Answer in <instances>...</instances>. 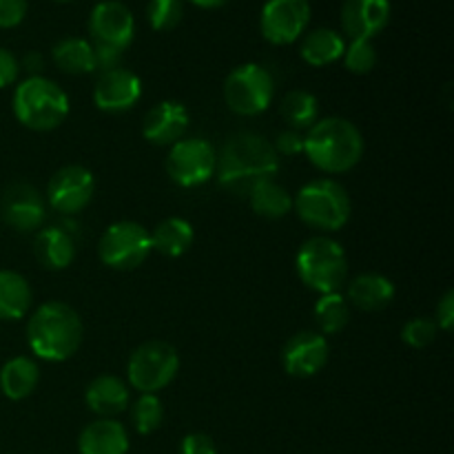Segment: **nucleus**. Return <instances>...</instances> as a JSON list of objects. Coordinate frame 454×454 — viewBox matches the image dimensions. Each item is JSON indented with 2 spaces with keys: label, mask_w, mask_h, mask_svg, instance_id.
Instances as JSON below:
<instances>
[{
  "label": "nucleus",
  "mask_w": 454,
  "mask_h": 454,
  "mask_svg": "<svg viewBox=\"0 0 454 454\" xmlns=\"http://www.w3.org/2000/svg\"><path fill=\"white\" fill-rule=\"evenodd\" d=\"M278 171L279 155L260 133H235L217 151V182L235 195H248L262 182L275 180Z\"/></svg>",
  "instance_id": "nucleus-1"
},
{
  "label": "nucleus",
  "mask_w": 454,
  "mask_h": 454,
  "mask_svg": "<svg viewBox=\"0 0 454 454\" xmlns=\"http://www.w3.org/2000/svg\"><path fill=\"white\" fill-rule=\"evenodd\" d=\"M84 340L80 315L65 301H44L27 322V344L38 359L60 364L74 357Z\"/></svg>",
  "instance_id": "nucleus-2"
},
{
  "label": "nucleus",
  "mask_w": 454,
  "mask_h": 454,
  "mask_svg": "<svg viewBox=\"0 0 454 454\" xmlns=\"http://www.w3.org/2000/svg\"><path fill=\"white\" fill-rule=\"evenodd\" d=\"M364 149L362 131L340 115L317 120L304 136V155L328 176L353 171L362 162Z\"/></svg>",
  "instance_id": "nucleus-3"
},
{
  "label": "nucleus",
  "mask_w": 454,
  "mask_h": 454,
  "mask_svg": "<svg viewBox=\"0 0 454 454\" xmlns=\"http://www.w3.org/2000/svg\"><path fill=\"white\" fill-rule=\"evenodd\" d=\"M13 115L31 131H53L69 115V96L65 89L44 75H29L13 91Z\"/></svg>",
  "instance_id": "nucleus-4"
},
{
  "label": "nucleus",
  "mask_w": 454,
  "mask_h": 454,
  "mask_svg": "<svg viewBox=\"0 0 454 454\" xmlns=\"http://www.w3.org/2000/svg\"><path fill=\"white\" fill-rule=\"evenodd\" d=\"M293 208L310 229L322 231V233H337L348 224L353 202H350L348 191L340 182L331 177H319L297 191L293 198Z\"/></svg>",
  "instance_id": "nucleus-5"
},
{
  "label": "nucleus",
  "mask_w": 454,
  "mask_h": 454,
  "mask_svg": "<svg viewBox=\"0 0 454 454\" xmlns=\"http://www.w3.org/2000/svg\"><path fill=\"white\" fill-rule=\"evenodd\" d=\"M295 269L306 288L326 295L340 293L348 278V257L337 239L326 235L309 238L295 255Z\"/></svg>",
  "instance_id": "nucleus-6"
},
{
  "label": "nucleus",
  "mask_w": 454,
  "mask_h": 454,
  "mask_svg": "<svg viewBox=\"0 0 454 454\" xmlns=\"http://www.w3.org/2000/svg\"><path fill=\"white\" fill-rule=\"evenodd\" d=\"M180 372V355L168 341L151 340L137 346L127 362V384L137 393L158 395Z\"/></svg>",
  "instance_id": "nucleus-7"
},
{
  "label": "nucleus",
  "mask_w": 454,
  "mask_h": 454,
  "mask_svg": "<svg viewBox=\"0 0 454 454\" xmlns=\"http://www.w3.org/2000/svg\"><path fill=\"white\" fill-rule=\"evenodd\" d=\"M275 80L269 69L257 62L235 67L224 80V102L233 114L253 118L273 105Z\"/></svg>",
  "instance_id": "nucleus-8"
},
{
  "label": "nucleus",
  "mask_w": 454,
  "mask_h": 454,
  "mask_svg": "<svg viewBox=\"0 0 454 454\" xmlns=\"http://www.w3.org/2000/svg\"><path fill=\"white\" fill-rule=\"evenodd\" d=\"M153 244L151 231L140 222L120 220L106 226L98 244V255L105 266L114 270H136L149 260Z\"/></svg>",
  "instance_id": "nucleus-9"
},
{
  "label": "nucleus",
  "mask_w": 454,
  "mask_h": 454,
  "mask_svg": "<svg viewBox=\"0 0 454 454\" xmlns=\"http://www.w3.org/2000/svg\"><path fill=\"white\" fill-rule=\"evenodd\" d=\"M167 176L180 189H198L215 177L217 151L204 137H182L168 146Z\"/></svg>",
  "instance_id": "nucleus-10"
},
{
  "label": "nucleus",
  "mask_w": 454,
  "mask_h": 454,
  "mask_svg": "<svg viewBox=\"0 0 454 454\" xmlns=\"http://www.w3.org/2000/svg\"><path fill=\"white\" fill-rule=\"evenodd\" d=\"M96 193V177L82 164L58 168L47 184V204L62 215H78L89 207Z\"/></svg>",
  "instance_id": "nucleus-11"
},
{
  "label": "nucleus",
  "mask_w": 454,
  "mask_h": 454,
  "mask_svg": "<svg viewBox=\"0 0 454 454\" xmlns=\"http://www.w3.org/2000/svg\"><path fill=\"white\" fill-rule=\"evenodd\" d=\"M310 22L309 0H266L260 13V31L270 44H293Z\"/></svg>",
  "instance_id": "nucleus-12"
},
{
  "label": "nucleus",
  "mask_w": 454,
  "mask_h": 454,
  "mask_svg": "<svg viewBox=\"0 0 454 454\" xmlns=\"http://www.w3.org/2000/svg\"><path fill=\"white\" fill-rule=\"evenodd\" d=\"M0 215L18 233H38L47 220V200L34 184L13 182L0 200Z\"/></svg>",
  "instance_id": "nucleus-13"
},
{
  "label": "nucleus",
  "mask_w": 454,
  "mask_h": 454,
  "mask_svg": "<svg viewBox=\"0 0 454 454\" xmlns=\"http://www.w3.org/2000/svg\"><path fill=\"white\" fill-rule=\"evenodd\" d=\"M89 34L93 44L127 51L136 35V18L120 0H102L89 13Z\"/></svg>",
  "instance_id": "nucleus-14"
},
{
  "label": "nucleus",
  "mask_w": 454,
  "mask_h": 454,
  "mask_svg": "<svg viewBox=\"0 0 454 454\" xmlns=\"http://www.w3.org/2000/svg\"><path fill=\"white\" fill-rule=\"evenodd\" d=\"M331 357V346L328 337L317 331H300L284 344L282 366L291 377H315Z\"/></svg>",
  "instance_id": "nucleus-15"
},
{
  "label": "nucleus",
  "mask_w": 454,
  "mask_h": 454,
  "mask_svg": "<svg viewBox=\"0 0 454 454\" xmlns=\"http://www.w3.org/2000/svg\"><path fill=\"white\" fill-rule=\"evenodd\" d=\"M140 98L142 80L124 67L102 71L93 87V105L105 114H124V111L133 109Z\"/></svg>",
  "instance_id": "nucleus-16"
},
{
  "label": "nucleus",
  "mask_w": 454,
  "mask_h": 454,
  "mask_svg": "<svg viewBox=\"0 0 454 454\" xmlns=\"http://www.w3.org/2000/svg\"><path fill=\"white\" fill-rule=\"evenodd\" d=\"M191 114L182 102L162 100L142 118V136L155 146H171L189 131Z\"/></svg>",
  "instance_id": "nucleus-17"
},
{
  "label": "nucleus",
  "mask_w": 454,
  "mask_h": 454,
  "mask_svg": "<svg viewBox=\"0 0 454 454\" xmlns=\"http://www.w3.org/2000/svg\"><path fill=\"white\" fill-rule=\"evenodd\" d=\"M390 13V0H346L341 29L350 40H372L388 27Z\"/></svg>",
  "instance_id": "nucleus-18"
},
{
  "label": "nucleus",
  "mask_w": 454,
  "mask_h": 454,
  "mask_svg": "<svg viewBox=\"0 0 454 454\" xmlns=\"http://www.w3.org/2000/svg\"><path fill=\"white\" fill-rule=\"evenodd\" d=\"M84 403L100 419H115L131 406V388L118 375H98L84 390Z\"/></svg>",
  "instance_id": "nucleus-19"
},
{
  "label": "nucleus",
  "mask_w": 454,
  "mask_h": 454,
  "mask_svg": "<svg viewBox=\"0 0 454 454\" xmlns=\"http://www.w3.org/2000/svg\"><path fill=\"white\" fill-rule=\"evenodd\" d=\"M34 255L49 270H65L75 260V239L65 226H43L34 238Z\"/></svg>",
  "instance_id": "nucleus-20"
},
{
  "label": "nucleus",
  "mask_w": 454,
  "mask_h": 454,
  "mask_svg": "<svg viewBox=\"0 0 454 454\" xmlns=\"http://www.w3.org/2000/svg\"><path fill=\"white\" fill-rule=\"evenodd\" d=\"M129 433L118 419H100L87 424L78 437L80 454H127Z\"/></svg>",
  "instance_id": "nucleus-21"
},
{
  "label": "nucleus",
  "mask_w": 454,
  "mask_h": 454,
  "mask_svg": "<svg viewBox=\"0 0 454 454\" xmlns=\"http://www.w3.org/2000/svg\"><path fill=\"white\" fill-rule=\"evenodd\" d=\"M393 279L386 278L381 273H362L348 284V304L355 309L364 310V313H377L393 304L395 300Z\"/></svg>",
  "instance_id": "nucleus-22"
},
{
  "label": "nucleus",
  "mask_w": 454,
  "mask_h": 454,
  "mask_svg": "<svg viewBox=\"0 0 454 454\" xmlns=\"http://www.w3.org/2000/svg\"><path fill=\"white\" fill-rule=\"evenodd\" d=\"M40 384V368L35 359L27 357V355H18L9 362L3 364L0 368V390L12 402H22Z\"/></svg>",
  "instance_id": "nucleus-23"
},
{
  "label": "nucleus",
  "mask_w": 454,
  "mask_h": 454,
  "mask_svg": "<svg viewBox=\"0 0 454 454\" xmlns=\"http://www.w3.org/2000/svg\"><path fill=\"white\" fill-rule=\"evenodd\" d=\"M34 304V291L22 273L0 269V322H18L27 317Z\"/></svg>",
  "instance_id": "nucleus-24"
},
{
  "label": "nucleus",
  "mask_w": 454,
  "mask_h": 454,
  "mask_svg": "<svg viewBox=\"0 0 454 454\" xmlns=\"http://www.w3.org/2000/svg\"><path fill=\"white\" fill-rule=\"evenodd\" d=\"M346 49V38L340 31L331 27H317L309 31L301 40L300 56L306 65L310 67H328L333 62L341 60Z\"/></svg>",
  "instance_id": "nucleus-25"
},
{
  "label": "nucleus",
  "mask_w": 454,
  "mask_h": 454,
  "mask_svg": "<svg viewBox=\"0 0 454 454\" xmlns=\"http://www.w3.org/2000/svg\"><path fill=\"white\" fill-rule=\"evenodd\" d=\"M195 231L189 220L180 215H171L160 222L151 233V244L153 251L162 253L164 257H182L191 247H193Z\"/></svg>",
  "instance_id": "nucleus-26"
},
{
  "label": "nucleus",
  "mask_w": 454,
  "mask_h": 454,
  "mask_svg": "<svg viewBox=\"0 0 454 454\" xmlns=\"http://www.w3.org/2000/svg\"><path fill=\"white\" fill-rule=\"evenodd\" d=\"M51 60L62 74L87 75L96 71L93 44L84 38H62L51 49Z\"/></svg>",
  "instance_id": "nucleus-27"
},
{
  "label": "nucleus",
  "mask_w": 454,
  "mask_h": 454,
  "mask_svg": "<svg viewBox=\"0 0 454 454\" xmlns=\"http://www.w3.org/2000/svg\"><path fill=\"white\" fill-rule=\"evenodd\" d=\"M253 213L266 220H282L293 211V193L275 180H266L257 184L247 195Z\"/></svg>",
  "instance_id": "nucleus-28"
},
{
  "label": "nucleus",
  "mask_w": 454,
  "mask_h": 454,
  "mask_svg": "<svg viewBox=\"0 0 454 454\" xmlns=\"http://www.w3.org/2000/svg\"><path fill=\"white\" fill-rule=\"evenodd\" d=\"M313 315L319 328L317 333H322L324 337L340 335L350 324V304L341 293H326L315 301Z\"/></svg>",
  "instance_id": "nucleus-29"
},
{
  "label": "nucleus",
  "mask_w": 454,
  "mask_h": 454,
  "mask_svg": "<svg viewBox=\"0 0 454 454\" xmlns=\"http://www.w3.org/2000/svg\"><path fill=\"white\" fill-rule=\"evenodd\" d=\"M282 118L286 120L288 129H295V131H309L315 122L319 120V102L317 96H313L310 91L304 89H295V91H288L284 96L282 105Z\"/></svg>",
  "instance_id": "nucleus-30"
},
{
  "label": "nucleus",
  "mask_w": 454,
  "mask_h": 454,
  "mask_svg": "<svg viewBox=\"0 0 454 454\" xmlns=\"http://www.w3.org/2000/svg\"><path fill=\"white\" fill-rule=\"evenodd\" d=\"M131 421L137 434L146 437V434L158 433L160 426L164 424V403L158 395L142 393L131 406Z\"/></svg>",
  "instance_id": "nucleus-31"
},
{
  "label": "nucleus",
  "mask_w": 454,
  "mask_h": 454,
  "mask_svg": "<svg viewBox=\"0 0 454 454\" xmlns=\"http://www.w3.org/2000/svg\"><path fill=\"white\" fill-rule=\"evenodd\" d=\"M344 67L355 75H366L377 65V47L372 40H350L344 49Z\"/></svg>",
  "instance_id": "nucleus-32"
},
{
  "label": "nucleus",
  "mask_w": 454,
  "mask_h": 454,
  "mask_svg": "<svg viewBox=\"0 0 454 454\" xmlns=\"http://www.w3.org/2000/svg\"><path fill=\"white\" fill-rule=\"evenodd\" d=\"M184 16V4L182 0H149L146 4V18L155 31L176 29Z\"/></svg>",
  "instance_id": "nucleus-33"
},
{
  "label": "nucleus",
  "mask_w": 454,
  "mask_h": 454,
  "mask_svg": "<svg viewBox=\"0 0 454 454\" xmlns=\"http://www.w3.org/2000/svg\"><path fill=\"white\" fill-rule=\"evenodd\" d=\"M439 335V326L434 319L430 317H412L411 322L403 324L402 328V340L403 344H408L411 348H426V346L433 344Z\"/></svg>",
  "instance_id": "nucleus-34"
},
{
  "label": "nucleus",
  "mask_w": 454,
  "mask_h": 454,
  "mask_svg": "<svg viewBox=\"0 0 454 454\" xmlns=\"http://www.w3.org/2000/svg\"><path fill=\"white\" fill-rule=\"evenodd\" d=\"M270 145H273L275 153L284 155V158L304 153V136L300 131H295V129H284V131H279Z\"/></svg>",
  "instance_id": "nucleus-35"
},
{
  "label": "nucleus",
  "mask_w": 454,
  "mask_h": 454,
  "mask_svg": "<svg viewBox=\"0 0 454 454\" xmlns=\"http://www.w3.org/2000/svg\"><path fill=\"white\" fill-rule=\"evenodd\" d=\"M27 0H0V29H13L27 16Z\"/></svg>",
  "instance_id": "nucleus-36"
},
{
  "label": "nucleus",
  "mask_w": 454,
  "mask_h": 454,
  "mask_svg": "<svg viewBox=\"0 0 454 454\" xmlns=\"http://www.w3.org/2000/svg\"><path fill=\"white\" fill-rule=\"evenodd\" d=\"M180 454H217V446L208 434L191 433L182 439Z\"/></svg>",
  "instance_id": "nucleus-37"
},
{
  "label": "nucleus",
  "mask_w": 454,
  "mask_h": 454,
  "mask_svg": "<svg viewBox=\"0 0 454 454\" xmlns=\"http://www.w3.org/2000/svg\"><path fill=\"white\" fill-rule=\"evenodd\" d=\"M434 322H437L439 333H452L454 328V291H446L437 304V313H434Z\"/></svg>",
  "instance_id": "nucleus-38"
},
{
  "label": "nucleus",
  "mask_w": 454,
  "mask_h": 454,
  "mask_svg": "<svg viewBox=\"0 0 454 454\" xmlns=\"http://www.w3.org/2000/svg\"><path fill=\"white\" fill-rule=\"evenodd\" d=\"M18 74H20V62H18V58L9 49L0 47V89L16 82Z\"/></svg>",
  "instance_id": "nucleus-39"
},
{
  "label": "nucleus",
  "mask_w": 454,
  "mask_h": 454,
  "mask_svg": "<svg viewBox=\"0 0 454 454\" xmlns=\"http://www.w3.org/2000/svg\"><path fill=\"white\" fill-rule=\"evenodd\" d=\"M18 62H20V69L29 71V75H40V69H43V65H44V58H43V53L29 51L25 58H22V60H18Z\"/></svg>",
  "instance_id": "nucleus-40"
},
{
  "label": "nucleus",
  "mask_w": 454,
  "mask_h": 454,
  "mask_svg": "<svg viewBox=\"0 0 454 454\" xmlns=\"http://www.w3.org/2000/svg\"><path fill=\"white\" fill-rule=\"evenodd\" d=\"M189 3H193L195 7H202V9H217L222 7V4L229 3V0H189Z\"/></svg>",
  "instance_id": "nucleus-41"
},
{
  "label": "nucleus",
  "mask_w": 454,
  "mask_h": 454,
  "mask_svg": "<svg viewBox=\"0 0 454 454\" xmlns=\"http://www.w3.org/2000/svg\"><path fill=\"white\" fill-rule=\"evenodd\" d=\"M53 3H71V0H53Z\"/></svg>",
  "instance_id": "nucleus-42"
}]
</instances>
